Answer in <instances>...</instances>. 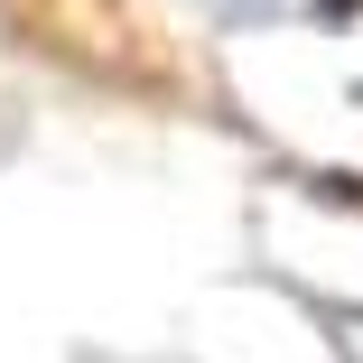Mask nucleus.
Wrapping results in <instances>:
<instances>
[{"label":"nucleus","mask_w":363,"mask_h":363,"mask_svg":"<svg viewBox=\"0 0 363 363\" xmlns=\"http://www.w3.org/2000/svg\"><path fill=\"white\" fill-rule=\"evenodd\" d=\"M214 19H261V10H279V0H205Z\"/></svg>","instance_id":"1"}]
</instances>
